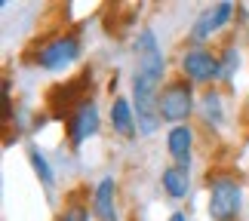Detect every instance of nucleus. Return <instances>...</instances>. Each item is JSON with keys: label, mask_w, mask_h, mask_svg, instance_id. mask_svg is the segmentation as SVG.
I'll list each match as a JSON object with an SVG mask.
<instances>
[{"label": "nucleus", "mask_w": 249, "mask_h": 221, "mask_svg": "<svg viewBox=\"0 0 249 221\" xmlns=\"http://www.w3.org/2000/svg\"><path fill=\"white\" fill-rule=\"evenodd\" d=\"M92 99V71H80L65 83H55L46 92V108L53 117H71L74 111Z\"/></svg>", "instance_id": "1"}, {"label": "nucleus", "mask_w": 249, "mask_h": 221, "mask_svg": "<svg viewBox=\"0 0 249 221\" xmlns=\"http://www.w3.org/2000/svg\"><path fill=\"white\" fill-rule=\"evenodd\" d=\"M132 108H136V123L142 136H154L160 129V92H157V80L136 74L132 77Z\"/></svg>", "instance_id": "2"}, {"label": "nucleus", "mask_w": 249, "mask_h": 221, "mask_svg": "<svg viewBox=\"0 0 249 221\" xmlns=\"http://www.w3.org/2000/svg\"><path fill=\"white\" fill-rule=\"evenodd\" d=\"M240 215V185L234 175H209V218L237 221Z\"/></svg>", "instance_id": "3"}, {"label": "nucleus", "mask_w": 249, "mask_h": 221, "mask_svg": "<svg viewBox=\"0 0 249 221\" xmlns=\"http://www.w3.org/2000/svg\"><path fill=\"white\" fill-rule=\"evenodd\" d=\"M194 111V89L185 80H172L160 92V117L166 123L181 126V120H188V114Z\"/></svg>", "instance_id": "4"}, {"label": "nucleus", "mask_w": 249, "mask_h": 221, "mask_svg": "<svg viewBox=\"0 0 249 221\" xmlns=\"http://www.w3.org/2000/svg\"><path fill=\"white\" fill-rule=\"evenodd\" d=\"M77 55H80L77 34H62L37 52V65L46 68V71H62V68H68L71 62H77Z\"/></svg>", "instance_id": "5"}, {"label": "nucleus", "mask_w": 249, "mask_h": 221, "mask_svg": "<svg viewBox=\"0 0 249 221\" xmlns=\"http://www.w3.org/2000/svg\"><path fill=\"white\" fill-rule=\"evenodd\" d=\"M132 50H136V59H139L136 74L151 77V80H157V83L163 80L166 62H163V52H160V46H157L154 31H142V34L136 37V43H132Z\"/></svg>", "instance_id": "6"}, {"label": "nucleus", "mask_w": 249, "mask_h": 221, "mask_svg": "<svg viewBox=\"0 0 249 221\" xmlns=\"http://www.w3.org/2000/svg\"><path fill=\"white\" fill-rule=\"evenodd\" d=\"M181 71L188 74V80L194 83H213V80H222V59H215L213 52L206 50H191L185 52V59H181Z\"/></svg>", "instance_id": "7"}, {"label": "nucleus", "mask_w": 249, "mask_h": 221, "mask_svg": "<svg viewBox=\"0 0 249 221\" xmlns=\"http://www.w3.org/2000/svg\"><path fill=\"white\" fill-rule=\"evenodd\" d=\"M99 132V111H95V102L89 99L86 104H80L77 111L68 117V138L71 148H80L86 138H92Z\"/></svg>", "instance_id": "8"}, {"label": "nucleus", "mask_w": 249, "mask_h": 221, "mask_svg": "<svg viewBox=\"0 0 249 221\" xmlns=\"http://www.w3.org/2000/svg\"><path fill=\"white\" fill-rule=\"evenodd\" d=\"M231 16H234V3H215L213 9H203L200 18H197V25L191 28V40H194V43L209 40L222 25H228Z\"/></svg>", "instance_id": "9"}, {"label": "nucleus", "mask_w": 249, "mask_h": 221, "mask_svg": "<svg viewBox=\"0 0 249 221\" xmlns=\"http://www.w3.org/2000/svg\"><path fill=\"white\" fill-rule=\"evenodd\" d=\"M191 145H194V132H191L188 123H181V126H172L169 129V136H166V148L169 153L176 157V166L181 169H188V157H191Z\"/></svg>", "instance_id": "10"}, {"label": "nucleus", "mask_w": 249, "mask_h": 221, "mask_svg": "<svg viewBox=\"0 0 249 221\" xmlns=\"http://www.w3.org/2000/svg\"><path fill=\"white\" fill-rule=\"evenodd\" d=\"M111 126L123 138H136V129H139L136 108H132L126 99H114V104H111Z\"/></svg>", "instance_id": "11"}, {"label": "nucleus", "mask_w": 249, "mask_h": 221, "mask_svg": "<svg viewBox=\"0 0 249 221\" xmlns=\"http://www.w3.org/2000/svg\"><path fill=\"white\" fill-rule=\"evenodd\" d=\"M92 206H95V218L99 221H117V212H114V178H102L95 185Z\"/></svg>", "instance_id": "12"}, {"label": "nucleus", "mask_w": 249, "mask_h": 221, "mask_svg": "<svg viewBox=\"0 0 249 221\" xmlns=\"http://www.w3.org/2000/svg\"><path fill=\"white\" fill-rule=\"evenodd\" d=\"M163 190L172 197V200H185L188 197V187H191V181H188V169H181V166H169L163 169Z\"/></svg>", "instance_id": "13"}, {"label": "nucleus", "mask_w": 249, "mask_h": 221, "mask_svg": "<svg viewBox=\"0 0 249 221\" xmlns=\"http://www.w3.org/2000/svg\"><path fill=\"white\" fill-rule=\"evenodd\" d=\"M200 108H203V120L209 123V126H222L225 111H222V95H218L215 89H206L203 102H200Z\"/></svg>", "instance_id": "14"}, {"label": "nucleus", "mask_w": 249, "mask_h": 221, "mask_svg": "<svg viewBox=\"0 0 249 221\" xmlns=\"http://www.w3.org/2000/svg\"><path fill=\"white\" fill-rule=\"evenodd\" d=\"M28 160H31V169L37 172V178H40V185L43 187H53V169H50V163H46V157L37 148H28Z\"/></svg>", "instance_id": "15"}, {"label": "nucleus", "mask_w": 249, "mask_h": 221, "mask_svg": "<svg viewBox=\"0 0 249 221\" xmlns=\"http://www.w3.org/2000/svg\"><path fill=\"white\" fill-rule=\"evenodd\" d=\"M237 65H240V55H237V50H234V46H228V50H225V55H222V80H231V74H234V68H237Z\"/></svg>", "instance_id": "16"}, {"label": "nucleus", "mask_w": 249, "mask_h": 221, "mask_svg": "<svg viewBox=\"0 0 249 221\" xmlns=\"http://www.w3.org/2000/svg\"><path fill=\"white\" fill-rule=\"evenodd\" d=\"M59 221H89V209L80 206V203H74L71 209H65V215Z\"/></svg>", "instance_id": "17"}, {"label": "nucleus", "mask_w": 249, "mask_h": 221, "mask_svg": "<svg viewBox=\"0 0 249 221\" xmlns=\"http://www.w3.org/2000/svg\"><path fill=\"white\" fill-rule=\"evenodd\" d=\"M166 221H185V215H181V212H176V215H169Z\"/></svg>", "instance_id": "18"}]
</instances>
